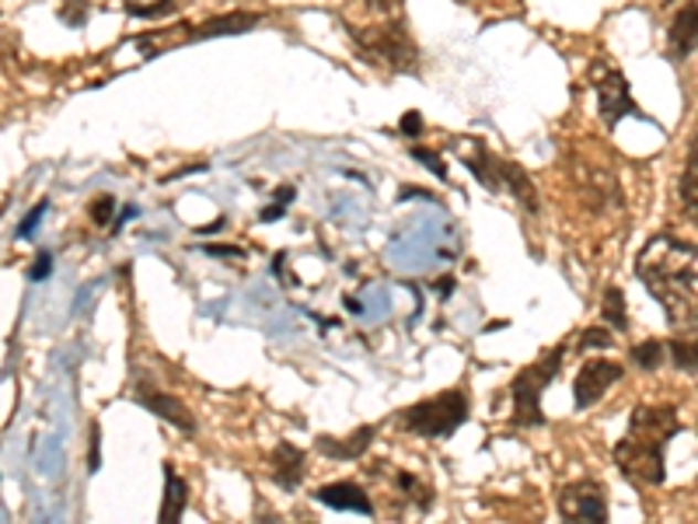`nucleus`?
Instances as JSON below:
<instances>
[{"label":"nucleus","mask_w":698,"mask_h":524,"mask_svg":"<svg viewBox=\"0 0 698 524\" xmlns=\"http://www.w3.org/2000/svg\"><path fill=\"white\" fill-rule=\"evenodd\" d=\"M636 276L660 304L670 329L695 336L698 322V273H695V245L674 234H653L636 255Z\"/></svg>","instance_id":"nucleus-1"},{"label":"nucleus","mask_w":698,"mask_h":524,"mask_svg":"<svg viewBox=\"0 0 698 524\" xmlns=\"http://www.w3.org/2000/svg\"><path fill=\"white\" fill-rule=\"evenodd\" d=\"M681 433V417L674 406H636L628 430L615 444V465L636 486L657 490L667 479V444Z\"/></svg>","instance_id":"nucleus-2"},{"label":"nucleus","mask_w":698,"mask_h":524,"mask_svg":"<svg viewBox=\"0 0 698 524\" xmlns=\"http://www.w3.org/2000/svg\"><path fill=\"white\" fill-rule=\"evenodd\" d=\"M349 42H353V56L363 60L367 67L384 74H416L420 71V46L412 39L405 18H378L370 25H346Z\"/></svg>","instance_id":"nucleus-3"},{"label":"nucleus","mask_w":698,"mask_h":524,"mask_svg":"<svg viewBox=\"0 0 698 524\" xmlns=\"http://www.w3.org/2000/svg\"><path fill=\"white\" fill-rule=\"evenodd\" d=\"M472 417V399L465 388H447V391H436V396L416 402L402 409L395 423L412 433V437H423V441H444L451 437L457 427H465Z\"/></svg>","instance_id":"nucleus-4"},{"label":"nucleus","mask_w":698,"mask_h":524,"mask_svg":"<svg viewBox=\"0 0 698 524\" xmlns=\"http://www.w3.org/2000/svg\"><path fill=\"white\" fill-rule=\"evenodd\" d=\"M562 357H565V346H556V349H544V354L520 367L514 381H510V396H514V423L517 427H544V412H541V391L549 388L559 370H562Z\"/></svg>","instance_id":"nucleus-5"},{"label":"nucleus","mask_w":698,"mask_h":524,"mask_svg":"<svg viewBox=\"0 0 698 524\" xmlns=\"http://www.w3.org/2000/svg\"><path fill=\"white\" fill-rule=\"evenodd\" d=\"M559 514L562 521H607V486L597 479H577V483L559 490Z\"/></svg>","instance_id":"nucleus-6"},{"label":"nucleus","mask_w":698,"mask_h":524,"mask_svg":"<svg viewBox=\"0 0 698 524\" xmlns=\"http://www.w3.org/2000/svg\"><path fill=\"white\" fill-rule=\"evenodd\" d=\"M625 375V367L615 364V360H586L580 370H577V378H573V402L580 412H586L594 402H601L611 388H615V381H622Z\"/></svg>","instance_id":"nucleus-7"},{"label":"nucleus","mask_w":698,"mask_h":524,"mask_svg":"<svg viewBox=\"0 0 698 524\" xmlns=\"http://www.w3.org/2000/svg\"><path fill=\"white\" fill-rule=\"evenodd\" d=\"M597 113H601L607 129H615L625 116L646 119L643 108L636 105V98H632V87H628L625 74H618V71H607V74L597 77Z\"/></svg>","instance_id":"nucleus-8"},{"label":"nucleus","mask_w":698,"mask_h":524,"mask_svg":"<svg viewBox=\"0 0 698 524\" xmlns=\"http://www.w3.org/2000/svg\"><path fill=\"white\" fill-rule=\"evenodd\" d=\"M134 399L147 409V412H155L158 420L171 423L174 430H182L186 437H192L195 430V417H192V409L179 399V396H168V391L155 388V385H147V381H137V391H134Z\"/></svg>","instance_id":"nucleus-9"},{"label":"nucleus","mask_w":698,"mask_h":524,"mask_svg":"<svg viewBox=\"0 0 698 524\" xmlns=\"http://www.w3.org/2000/svg\"><path fill=\"white\" fill-rule=\"evenodd\" d=\"M304 475H308V454L290 441H279L269 451V479L283 493H297Z\"/></svg>","instance_id":"nucleus-10"},{"label":"nucleus","mask_w":698,"mask_h":524,"mask_svg":"<svg viewBox=\"0 0 698 524\" xmlns=\"http://www.w3.org/2000/svg\"><path fill=\"white\" fill-rule=\"evenodd\" d=\"M258 21H262L258 11H228V14L207 18L200 25H189L186 46H192V42H207V39H224V35H245L258 25Z\"/></svg>","instance_id":"nucleus-11"},{"label":"nucleus","mask_w":698,"mask_h":524,"mask_svg":"<svg viewBox=\"0 0 698 524\" xmlns=\"http://www.w3.org/2000/svg\"><path fill=\"white\" fill-rule=\"evenodd\" d=\"M378 437V427L374 423H363L360 430L346 433V437H332V433H321L315 441V451L332 458V462H357V458H363L370 451V444H374Z\"/></svg>","instance_id":"nucleus-12"},{"label":"nucleus","mask_w":698,"mask_h":524,"mask_svg":"<svg viewBox=\"0 0 698 524\" xmlns=\"http://www.w3.org/2000/svg\"><path fill=\"white\" fill-rule=\"evenodd\" d=\"M315 500L321 507H332V511H349V514H363V517H374V504H370V493L360 483H329V486H318Z\"/></svg>","instance_id":"nucleus-13"},{"label":"nucleus","mask_w":698,"mask_h":524,"mask_svg":"<svg viewBox=\"0 0 698 524\" xmlns=\"http://www.w3.org/2000/svg\"><path fill=\"white\" fill-rule=\"evenodd\" d=\"M504 161L507 158L493 155V150L483 140H472V155L462 158V165L475 175L478 182L486 186V192H499V189H504Z\"/></svg>","instance_id":"nucleus-14"},{"label":"nucleus","mask_w":698,"mask_h":524,"mask_svg":"<svg viewBox=\"0 0 698 524\" xmlns=\"http://www.w3.org/2000/svg\"><path fill=\"white\" fill-rule=\"evenodd\" d=\"M667 53L678 63L695 53V0H688V8L674 14L667 29Z\"/></svg>","instance_id":"nucleus-15"},{"label":"nucleus","mask_w":698,"mask_h":524,"mask_svg":"<svg viewBox=\"0 0 698 524\" xmlns=\"http://www.w3.org/2000/svg\"><path fill=\"white\" fill-rule=\"evenodd\" d=\"M504 186H510V192H514V200L528 210L531 217H538L541 213V196H538V186H535V179L528 175V168L524 165H517V161H504Z\"/></svg>","instance_id":"nucleus-16"},{"label":"nucleus","mask_w":698,"mask_h":524,"mask_svg":"<svg viewBox=\"0 0 698 524\" xmlns=\"http://www.w3.org/2000/svg\"><path fill=\"white\" fill-rule=\"evenodd\" d=\"M189 507V483L174 472L171 462H165V500H161V511H158V521L161 524H171L179 521Z\"/></svg>","instance_id":"nucleus-17"},{"label":"nucleus","mask_w":698,"mask_h":524,"mask_svg":"<svg viewBox=\"0 0 698 524\" xmlns=\"http://www.w3.org/2000/svg\"><path fill=\"white\" fill-rule=\"evenodd\" d=\"M601 322L611 325L615 333H625L628 329V312H625V294L622 287H607L604 297H601Z\"/></svg>","instance_id":"nucleus-18"},{"label":"nucleus","mask_w":698,"mask_h":524,"mask_svg":"<svg viewBox=\"0 0 698 524\" xmlns=\"http://www.w3.org/2000/svg\"><path fill=\"white\" fill-rule=\"evenodd\" d=\"M395 483H399V490L405 493V500H412V504H416V511H430L433 507V500H436V490L433 486H426V483H420L416 475L412 472H399L395 475Z\"/></svg>","instance_id":"nucleus-19"},{"label":"nucleus","mask_w":698,"mask_h":524,"mask_svg":"<svg viewBox=\"0 0 698 524\" xmlns=\"http://www.w3.org/2000/svg\"><path fill=\"white\" fill-rule=\"evenodd\" d=\"M628 354H632V364H636L639 370H657L667 360V346H664V339H643V343L632 346Z\"/></svg>","instance_id":"nucleus-20"},{"label":"nucleus","mask_w":698,"mask_h":524,"mask_svg":"<svg viewBox=\"0 0 698 524\" xmlns=\"http://www.w3.org/2000/svg\"><path fill=\"white\" fill-rule=\"evenodd\" d=\"M667 349H670V360L678 364V370H685L688 378H695V339L688 336V339H670V343H664Z\"/></svg>","instance_id":"nucleus-21"},{"label":"nucleus","mask_w":698,"mask_h":524,"mask_svg":"<svg viewBox=\"0 0 698 524\" xmlns=\"http://www.w3.org/2000/svg\"><path fill=\"white\" fill-rule=\"evenodd\" d=\"M92 18V0H63L60 4V21L67 29H84Z\"/></svg>","instance_id":"nucleus-22"},{"label":"nucleus","mask_w":698,"mask_h":524,"mask_svg":"<svg viewBox=\"0 0 698 524\" xmlns=\"http://www.w3.org/2000/svg\"><path fill=\"white\" fill-rule=\"evenodd\" d=\"M611 346H615V336H611L604 325H591V329H583V336L577 343L580 354H591V349H611Z\"/></svg>","instance_id":"nucleus-23"},{"label":"nucleus","mask_w":698,"mask_h":524,"mask_svg":"<svg viewBox=\"0 0 698 524\" xmlns=\"http://www.w3.org/2000/svg\"><path fill=\"white\" fill-rule=\"evenodd\" d=\"M695 175H698V161H695V147H691L685 175H681V200H685V210H688L691 221H695Z\"/></svg>","instance_id":"nucleus-24"},{"label":"nucleus","mask_w":698,"mask_h":524,"mask_svg":"<svg viewBox=\"0 0 698 524\" xmlns=\"http://www.w3.org/2000/svg\"><path fill=\"white\" fill-rule=\"evenodd\" d=\"M409 155L416 158L423 168H430V171H433V175H436V179H441V182L447 179V161H444L441 155H436V150H426V147H412Z\"/></svg>","instance_id":"nucleus-25"},{"label":"nucleus","mask_w":698,"mask_h":524,"mask_svg":"<svg viewBox=\"0 0 698 524\" xmlns=\"http://www.w3.org/2000/svg\"><path fill=\"white\" fill-rule=\"evenodd\" d=\"M113 210H116V200L108 192H102L98 200L87 207V213H92V221L98 224V228H113Z\"/></svg>","instance_id":"nucleus-26"},{"label":"nucleus","mask_w":698,"mask_h":524,"mask_svg":"<svg viewBox=\"0 0 698 524\" xmlns=\"http://www.w3.org/2000/svg\"><path fill=\"white\" fill-rule=\"evenodd\" d=\"M126 11L137 18H161V14L174 11V0H158V4H126Z\"/></svg>","instance_id":"nucleus-27"},{"label":"nucleus","mask_w":698,"mask_h":524,"mask_svg":"<svg viewBox=\"0 0 698 524\" xmlns=\"http://www.w3.org/2000/svg\"><path fill=\"white\" fill-rule=\"evenodd\" d=\"M102 469V427L92 423V444H87V472H98Z\"/></svg>","instance_id":"nucleus-28"},{"label":"nucleus","mask_w":698,"mask_h":524,"mask_svg":"<svg viewBox=\"0 0 698 524\" xmlns=\"http://www.w3.org/2000/svg\"><path fill=\"white\" fill-rule=\"evenodd\" d=\"M46 210H50V200H39V203L29 210V217H25V221L18 224V238H29V234L35 231V224L42 221V217H46Z\"/></svg>","instance_id":"nucleus-29"},{"label":"nucleus","mask_w":698,"mask_h":524,"mask_svg":"<svg viewBox=\"0 0 698 524\" xmlns=\"http://www.w3.org/2000/svg\"><path fill=\"white\" fill-rule=\"evenodd\" d=\"M423 129H426V123H423V116H420V113H405V116H402V123H399V134H402V137H409V140L423 137Z\"/></svg>","instance_id":"nucleus-30"},{"label":"nucleus","mask_w":698,"mask_h":524,"mask_svg":"<svg viewBox=\"0 0 698 524\" xmlns=\"http://www.w3.org/2000/svg\"><path fill=\"white\" fill-rule=\"evenodd\" d=\"M50 273H53V252L42 249V252L35 255V262H32L29 280H50Z\"/></svg>","instance_id":"nucleus-31"},{"label":"nucleus","mask_w":698,"mask_h":524,"mask_svg":"<svg viewBox=\"0 0 698 524\" xmlns=\"http://www.w3.org/2000/svg\"><path fill=\"white\" fill-rule=\"evenodd\" d=\"M402 4H405V0H363V8L370 14H395Z\"/></svg>","instance_id":"nucleus-32"},{"label":"nucleus","mask_w":698,"mask_h":524,"mask_svg":"<svg viewBox=\"0 0 698 524\" xmlns=\"http://www.w3.org/2000/svg\"><path fill=\"white\" fill-rule=\"evenodd\" d=\"M283 213H287V203H279V200H276L273 207H262L258 221H262V224H273V221H279Z\"/></svg>","instance_id":"nucleus-33"},{"label":"nucleus","mask_w":698,"mask_h":524,"mask_svg":"<svg viewBox=\"0 0 698 524\" xmlns=\"http://www.w3.org/2000/svg\"><path fill=\"white\" fill-rule=\"evenodd\" d=\"M207 255H234V259H245V249L237 245H203Z\"/></svg>","instance_id":"nucleus-34"},{"label":"nucleus","mask_w":698,"mask_h":524,"mask_svg":"<svg viewBox=\"0 0 698 524\" xmlns=\"http://www.w3.org/2000/svg\"><path fill=\"white\" fill-rule=\"evenodd\" d=\"M137 217H140V210H137L134 203H129V207H123V210H119V217H116V221H113V228L119 231V228H123L126 221H137Z\"/></svg>","instance_id":"nucleus-35"},{"label":"nucleus","mask_w":698,"mask_h":524,"mask_svg":"<svg viewBox=\"0 0 698 524\" xmlns=\"http://www.w3.org/2000/svg\"><path fill=\"white\" fill-rule=\"evenodd\" d=\"M192 171H207V161H200V165H182V168H174L171 175H165V182H171V179H182V175H192Z\"/></svg>","instance_id":"nucleus-36"},{"label":"nucleus","mask_w":698,"mask_h":524,"mask_svg":"<svg viewBox=\"0 0 698 524\" xmlns=\"http://www.w3.org/2000/svg\"><path fill=\"white\" fill-rule=\"evenodd\" d=\"M346 312H353V315H363V304L357 297H346Z\"/></svg>","instance_id":"nucleus-37"},{"label":"nucleus","mask_w":698,"mask_h":524,"mask_svg":"<svg viewBox=\"0 0 698 524\" xmlns=\"http://www.w3.org/2000/svg\"><path fill=\"white\" fill-rule=\"evenodd\" d=\"M664 4H670V0H664Z\"/></svg>","instance_id":"nucleus-38"}]
</instances>
